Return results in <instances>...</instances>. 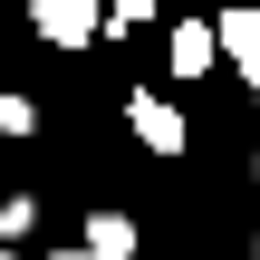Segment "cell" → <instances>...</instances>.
Segmentation results:
<instances>
[{"label":"cell","instance_id":"obj_1","mask_svg":"<svg viewBox=\"0 0 260 260\" xmlns=\"http://www.w3.org/2000/svg\"><path fill=\"white\" fill-rule=\"evenodd\" d=\"M29 29L48 48H87V39H106V0H29Z\"/></svg>","mask_w":260,"mask_h":260},{"label":"cell","instance_id":"obj_2","mask_svg":"<svg viewBox=\"0 0 260 260\" xmlns=\"http://www.w3.org/2000/svg\"><path fill=\"white\" fill-rule=\"evenodd\" d=\"M125 125H135V145H154V154H183V106H174V96L135 87V96H125Z\"/></svg>","mask_w":260,"mask_h":260},{"label":"cell","instance_id":"obj_3","mask_svg":"<svg viewBox=\"0 0 260 260\" xmlns=\"http://www.w3.org/2000/svg\"><path fill=\"white\" fill-rule=\"evenodd\" d=\"M87 251L96 260H135V222L125 212H87Z\"/></svg>","mask_w":260,"mask_h":260},{"label":"cell","instance_id":"obj_4","mask_svg":"<svg viewBox=\"0 0 260 260\" xmlns=\"http://www.w3.org/2000/svg\"><path fill=\"white\" fill-rule=\"evenodd\" d=\"M212 39H222V29L183 19V29H174V77H203V68H212Z\"/></svg>","mask_w":260,"mask_h":260},{"label":"cell","instance_id":"obj_5","mask_svg":"<svg viewBox=\"0 0 260 260\" xmlns=\"http://www.w3.org/2000/svg\"><path fill=\"white\" fill-rule=\"evenodd\" d=\"M222 48L241 68H260V10H222Z\"/></svg>","mask_w":260,"mask_h":260},{"label":"cell","instance_id":"obj_6","mask_svg":"<svg viewBox=\"0 0 260 260\" xmlns=\"http://www.w3.org/2000/svg\"><path fill=\"white\" fill-rule=\"evenodd\" d=\"M29 222H39V203H29V193H10V203H0V241H19Z\"/></svg>","mask_w":260,"mask_h":260},{"label":"cell","instance_id":"obj_7","mask_svg":"<svg viewBox=\"0 0 260 260\" xmlns=\"http://www.w3.org/2000/svg\"><path fill=\"white\" fill-rule=\"evenodd\" d=\"M0 135H39V106L29 96H0Z\"/></svg>","mask_w":260,"mask_h":260},{"label":"cell","instance_id":"obj_8","mask_svg":"<svg viewBox=\"0 0 260 260\" xmlns=\"http://www.w3.org/2000/svg\"><path fill=\"white\" fill-rule=\"evenodd\" d=\"M106 10H116V19H145V10H154V0H106Z\"/></svg>","mask_w":260,"mask_h":260},{"label":"cell","instance_id":"obj_9","mask_svg":"<svg viewBox=\"0 0 260 260\" xmlns=\"http://www.w3.org/2000/svg\"><path fill=\"white\" fill-rule=\"evenodd\" d=\"M48 260H96V251H87V241H68V251H48Z\"/></svg>","mask_w":260,"mask_h":260},{"label":"cell","instance_id":"obj_10","mask_svg":"<svg viewBox=\"0 0 260 260\" xmlns=\"http://www.w3.org/2000/svg\"><path fill=\"white\" fill-rule=\"evenodd\" d=\"M241 77H251V96H260V68H241Z\"/></svg>","mask_w":260,"mask_h":260},{"label":"cell","instance_id":"obj_11","mask_svg":"<svg viewBox=\"0 0 260 260\" xmlns=\"http://www.w3.org/2000/svg\"><path fill=\"white\" fill-rule=\"evenodd\" d=\"M251 260H260V241H251Z\"/></svg>","mask_w":260,"mask_h":260},{"label":"cell","instance_id":"obj_12","mask_svg":"<svg viewBox=\"0 0 260 260\" xmlns=\"http://www.w3.org/2000/svg\"><path fill=\"white\" fill-rule=\"evenodd\" d=\"M0 260H10V251H0Z\"/></svg>","mask_w":260,"mask_h":260}]
</instances>
